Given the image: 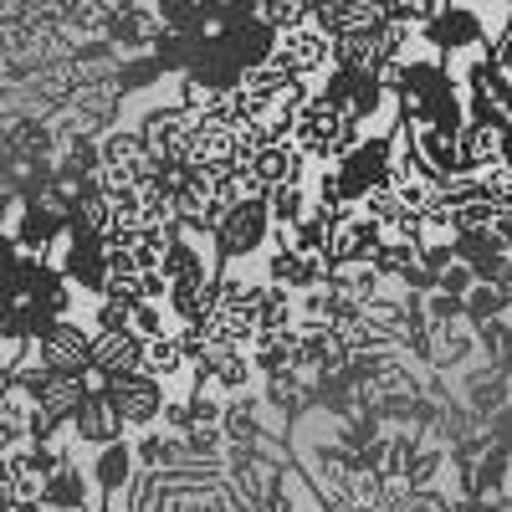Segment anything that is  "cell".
Returning <instances> with one entry per match:
<instances>
[{"mask_svg": "<svg viewBox=\"0 0 512 512\" xmlns=\"http://www.w3.org/2000/svg\"><path fill=\"white\" fill-rule=\"evenodd\" d=\"M267 62H277V67L292 72V77H323L328 62H333V36H328L323 26H313V21L287 26V31H277Z\"/></svg>", "mask_w": 512, "mask_h": 512, "instance_id": "obj_5", "label": "cell"}, {"mask_svg": "<svg viewBox=\"0 0 512 512\" xmlns=\"http://www.w3.org/2000/svg\"><path fill=\"white\" fill-rule=\"evenodd\" d=\"M88 492H93V482H88V472H82L77 461L57 466V472L41 482V502L62 507V512H88Z\"/></svg>", "mask_w": 512, "mask_h": 512, "instance_id": "obj_19", "label": "cell"}, {"mask_svg": "<svg viewBox=\"0 0 512 512\" xmlns=\"http://www.w3.org/2000/svg\"><path fill=\"white\" fill-rule=\"evenodd\" d=\"M88 328H77L67 313L41 323L31 338H26V354L41 364V369H88Z\"/></svg>", "mask_w": 512, "mask_h": 512, "instance_id": "obj_6", "label": "cell"}, {"mask_svg": "<svg viewBox=\"0 0 512 512\" xmlns=\"http://www.w3.org/2000/svg\"><path fill=\"white\" fill-rule=\"evenodd\" d=\"M323 282H328V292H338L344 303H359V308L384 292V277L374 272V262H333Z\"/></svg>", "mask_w": 512, "mask_h": 512, "instance_id": "obj_17", "label": "cell"}, {"mask_svg": "<svg viewBox=\"0 0 512 512\" xmlns=\"http://www.w3.org/2000/svg\"><path fill=\"white\" fill-rule=\"evenodd\" d=\"M98 154H103V164H98V185L103 190L144 185L154 175V164H159L149 154V144L139 139V128H103V134H98Z\"/></svg>", "mask_w": 512, "mask_h": 512, "instance_id": "obj_2", "label": "cell"}, {"mask_svg": "<svg viewBox=\"0 0 512 512\" xmlns=\"http://www.w3.org/2000/svg\"><path fill=\"white\" fill-rule=\"evenodd\" d=\"M210 236H216V246L226 256H256L267 241H272V216H267V195H236L216 226H210Z\"/></svg>", "mask_w": 512, "mask_h": 512, "instance_id": "obj_3", "label": "cell"}, {"mask_svg": "<svg viewBox=\"0 0 512 512\" xmlns=\"http://www.w3.org/2000/svg\"><path fill=\"white\" fill-rule=\"evenodd\" d=\"M497 144H502L497 128H487L477 118H461V128H456V175H482L487 164H497Z\"/></svg>", "mask_w": 512, "mask_h": 512, "instance_id": "obj_15", "label": "cell"}, {"mask_svg": "<svg viewBox=\"0 0 512 512\" xmlns=\"http://www.w3.org/2000/svg\"><path fill=\"white\" fill-rule=\"evenodd\" d=\"M159 31H164V21H159L149 6H123V11H113V21H108L103 41H108L113 52L134 57V52H149V47H154Z\"/></svg>", "mask_w": 512, "mask_h": 512, "instance_id": "obj_13", "label": "cell"}, {"mask_svg": "<svg viewBox=\"0 0 512 512\" xmlns=\"http://www.w3.org/2000/svg\"><path fill=\"white\" fill-rule=\"evenodd\" d=\"M108 6H113V11H123V6H139V0H108Z\"/></svg>", "mask_w": 512, "mask_h": 512, "instance_id": "obj_29", "label": "cell"}, {"mask_svg": "<svg viewBox=\"0 0 512 512\" xmlns=\"http://www.w3.org/2000/svg\"><path fill=\"white\" fill-rule=\"evenodd\" d=\"M139 354H144V338H134L128 328L118 333H93L88 338V369L113 379V374H134L139 369Z\"/></svg>", "mask_w": 512, "mask_h": 512, "instance_id": "obj_14", "label": "cell"}, {"mask_svg": "<svg viewBox=\"0 0 512 512\" xmlns=\"http://www.w3.org/2000/svg\"><path fill=\"white\" fill-rule=\"evenodd\" d=\"M154 16L164 21V31H210V0H159L154 6Z\"/></svg>", "mask_w": 512, "mask_h": 512, "instance_id": "obj_21", "label": "cell"}, {"mask_svg": "<svg viewBox=\"0 0 512 512\" xmlns=\"http://www.w3.org/2000/svg\"><path fill=\"white\" fill-rule=\"evenodd\" d=\"M169 328H180V323L169 318L164 297H139V303L128 308V333H134V338H159V333H169Z\"/></svg>", "mask_w": 512, "mask_h": 512, "instance_id": "obj_22", "label": "cell"}, {"mask_svg": "<svg viewBox=\"0 0 512 512\" xmlns=\"http://www.w3.org/2000/svg\"><path fill=\"white\" fill-rule=\"evenodd\" d=\"M441 6H446V0H384V11H390L395 21H405V26H415V31L431 21Z\"/></svg>", "mask_w": 512, "mask_h": 512, "instance_id": "obj_25", "label": "cell"}, {"mask_svg": "<svg viewBox=\"0 0 512 512\" xmlns=\"http://www.w3.org/2000/svg\"><path fill=\"white\" fill-rule=\"evenodd\" d=\"M390 149H395V128H390V134L354 139L344 154L328 164V169H333V180H338V190H344V200L359 205V195L374 190V185L384 180V169H390Z\"/></svg>", "mask_w": 512, "mask_h": 512, "instance_id": "obj_4", "label": "cell"}, {"mask_svg": "<svg viewBox=\"0 0 512 512\" xmlns=\"http://www.w3.org/2000/svg\"><path fill=\"white\" fill-rule=\"evenodd\" d=\"M313 16V0H256V21H267L272 31L303 26Z\"/></svg>", "mask_w": 512, "mask_h": 512, "instance_id": "obj_23", "label": "cell"}, {"mask_svg": "<svg viewBox=\"0 0 512 512\" xmlns=\"http://www.w3.org/2000/svg\"><path fill=\"white\" fill-rule=\"evenodd\" d=\"M492 62L512 77V21H507V26L497 31V41H492Z\"/></svg>", "mask_w": 512, "mask_h": 512, "instance_id": "obj_28", "label": "cell"}, {"mask_svg": "<svg viewBox=\"0 0 512 512\" xmlns=\"http://www.w3.org/2000/svg\"><path fill=\"white\" fill-rule=\"evenodd\" d=\"M190 134H195V113H190L185 103L149 108V113H144V123H139V139L149 144V154H154V159H185Z\"/></svg>", "mask_w": 512, "mask_h": 512, "instance_id": "obj_8", "label": "cell"}, {"mask_svg": "<svg viewBox=\"0 0 512 512\" xmlns=\"http://www.w3.org/2000/svg\"><path fill=\"white\" fill-rule=\"evenodd\" d=\"M128 297H118V292H98V308H93V333H118V328H128Z\"/></svg>", "mask_w": 512, "mask_h": 512, "instance_id": "obj_24", "label": "cell"}, {"mask_svg": "<svg viewBox=\"0 0 512 512\" xmlns=\"http://www.w3.org/2000/svg\"><path fill=\"white\" fill-rule=\"evenodd\" d=\"M103 390H108V400L118 405V415H123L128 425H154V420H159V410H164V390H159V379H154V374H144V369L103 379Z\"/></svg>", "mask_w": 512, "mask_h": 512, "instance_id": "obj_9", "label": "cell"}, {"mask_svg": "<svg viewBox=\"0 0 512 512\" xmlns=\"http://www.w3.org/2000/svg\"><path fill=\"white\" fill-rule=\"evenodd\" d=\"M507 6H512V0H507Z\"/></svg>", "mask_w": 512, "mask_h": 512, "instance_id": "obj_30", "label": "cell"}, {"mask_svg": "<svg viewBox=\"0 0 512 512\" xmlns=\"http://www.w3.org/2000/svg\"><path fill=\"white\" fill-rule=\"evenodd\" d=\"M139 369H144V374H154V379H175V374H185V369H190V359H185V349H180L175 328L159 333V338H144Z\"/></svg>", "mask_w": 512, "mask_h": 512, "instance_id": "obj_20", "label": "cell"}, {"mask_svg": "<svg viewBox=\"0 0 512 512\" xmlns=\"http://www.w3.org/2000/svg\"><path fill=\"white\" fill-rule=\"evenodd\" d=\"M287 139H292V149L303 154L308 164H333L338 154H344V149L359 139V123H354L344 108H338V103H328L323 93H308L303 103L292 108Z\"/></svg>", "mask_w": 512, "mask_h": 512, "instance_id": "obj_1", "label": "cell"}, {"mask_svg": "<svg viewBox=\"0 0 512 512\" xmlns=\"http://www.w3.org/2000/svg\"><path fill=\"white\" fill-rule=\"evenodd\" d=\"M88 482H93V492H123L128 482H134V446H128L123 436L118 441H108V446H98V456H93V466H88Z\"/></svg>", "mask_w": 512, "mask_h": 512, "instance_id": "obj_16", "label": "cell"}, {"mask_svg": "<svg viewBox=\"0 0 512 512\" xmlns=\"http://www.w3.org/2000/svg\"><path fill=\"white\" fill-rule=\"evenodd\" d=\"M241 169L262 185V190H272V185H287V180H303L308 175V159L292 149V139H272V144H256L246 159H241Z\"/></svg>", "mask_w": 512, "mask_h": 512, "instance_id": "obj_12", "label": "cell"}, {"mask_svg": "<svg viewBox=\"0 0 512 512\" xmlns=\"http://www.w3.org/2000/svg\"><path fill=\"white\" fill-rule=\"evenodd\" d=\"M477 180H482V190H487L497 205H512V164H502V159H497V164H487V169H482Z\"/></svg>", "mask_w": 512, "mask_h": 512, "instance_id": "obj_26", "label": "cell"}, {"mask_svg": "<svg viewBox=\"0 0 512 512\" xmlns=\"http://www.w3.org/2000/svg\"><path fill=\"white\" fill-rule=\"evenodd\" d=\"M379 241H384L379 221H369L364 210L354 205L349 216L328 221V241H323V256H328V267H333V262H369Z\"/></svg>", "mask_w": 512, "mask_h": 512, "instance_id": "obj_10", "label": "cell"}, {"mask_svg": "<svg viewBox=\"0 0 512 512\" xmlns=\"http://www.w3.org/2000/svg\"><path fill=\"white\" fill-rule=\"evenodd\" d=\"M492 241H497V251H507L512 256V205H497V216H492Z\"/></svg>", "mask_w": 512, "mask_h": 512, "instance_id": "obj_27", "label": "cell"}, {"mask_svg": "<svg viewBox=\"0 0 512 512\" xmlns=\"http://www.w3.org/2000/svg\"><path fill=\"white\" fill-rule=\"evenodd\" d=\"M328 277V256L323 251H308V246H292L282 241L272 251V262H267V282L272 287H287V292H308Z\"/></svg>", "mask_w": 512, "mask_h": 512, "instance_id": "obj_11", "label": "cell"}, {"mask_svg": "<svg viewBox=\"0 0 512 512\" xmlns=\"http://www.w3.org/2000/svg\"><path fill=\"white\" fill-rule=\"evenodd\" d=\"M108 21H113L108 0H62V11H57V26H62L72 41H103Z\"/></svg>", "mask_w": 512, "mask_h": 512, "instance_id": "obj_18", "label": "cell"}, {"mask_svg": "<svg viewBox=\"0 0 512 512\" xmlns=\"http://www.w3.org/2000/svg\"><path fill=\"white\" fill-rule=\"evenodd\" d=\"M128 431V420L118 415V405L108 400V390H82V400L67 415V436H77L82 446H108Z\"/></svg>", "mask_w": 512, "mask_h": 512, "instance_id": "obj_7", "label": "cell"}]
</instances>
